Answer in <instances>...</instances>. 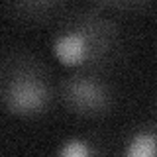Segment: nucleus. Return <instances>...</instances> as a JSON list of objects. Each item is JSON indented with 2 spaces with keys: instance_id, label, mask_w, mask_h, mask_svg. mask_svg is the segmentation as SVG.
I'll return each mask as SVG.
<instances>
[{
  "instance_id": "nucleus-4",
  "label": "nucleus",
  "mask_w": 157,
  "mask_h": 157,
  "mask_svg": "<svg viewBox=\"0 0 157 157\" xmlns=\"http://www.w3.org/2000/svg\"><path fill=\"white\" fill-rule=\"evenodd\" d=\"M124 157H157V120H149L130 130L122 141Z\"/></svg>"
},
{
  "instance_id": "nucleus-7",
  "label": "nucleus",
  "mask_w": 157,
  "mask_h": 157,
  "mask_svg": "<svg viewBox=\"0 0 157 157\" xmlns=\"http://www.w3.org/2000/svg\"><path fill=\"white\" fill-rule=\"evenodd\" d=\"M149 0H90V4L98 10H112V12H132L137 10Z\"/></svg>"
},
{
  "instance_id": "nucleus-1",
  "label": "nucleus",
  "mask_w": 157,
  "mask_h": 157,
  "mask_svg": "<svg viewBox=\"0 0 157 157\" xmlns=\"http://www.w3.org/2000/svg\"><path fill=\"white\" fill-rule=\"evenodd\" d=\"M120 28L104 10L86 8L65 16L53 32L51 57L67 71L110 69L120 53Z\"/></svg>"
},
{
  "instance_id": "nucleus-5",
  "label": "nucleus",
  "mask_w": 157,
  "mask_h": 157,
  "mask_svg": "<svg viewBox=\"0 0 157 157\" xmlns=\"http://www.w3.org/2000/svg\"><path fill=\"white\" fill-rule=\"evenodd\" d=\"M10 12L26 22H43L55 16L65 0H4Z\"/></svg>"
},
{
  "instance_id": "nucleus-2",
  "label": "nucleus",
  "mask_w": 157,
  "mask_h": 157,
  "mask_svg": "<svg viewBox=\"0 0 157 157\" xmlns=\"http://www.w3.org/2000/svg\"><path fill=\"white\" fill-rule=\"evenodd\" d=\"M57 102V85L49 69L28 51L0 55V108L12 118L36 120Z\"/></svg>"
},
{
  "instance_id": "nucleus-6",
  "label": "nucleus",
  "mask_w": 157,
  "mask_h": 157,
  "mask_svg": "<svg viewBox=\"0 0 157 157\" xmlns=\"http://www.w3.org/2000/svg\"><path fill=\"white\" fill-rule=\"evenodd\" d=\"M102 147L96 136L92 134H75L61 140L55 147V155L59 157H92L100 155Z\"/></svg>"
},
{
  "instance_id": "nucleus-3",
  "label": "nucleus",
  "mask_w": 157,
  "mask_h": 157,
  "mask_svg": "<svg viewBox=\"0 0 157 157\" xmlns=\"http://www.w3.org/2000/svg\"><path fill=\"white\" fill-rule=\"evenodd\" d=\"M57 100L69 114L85 120H100L114 112L116 86L110 69H81L71 71L57 85Z\"/></svg>"
}]
</instances>
